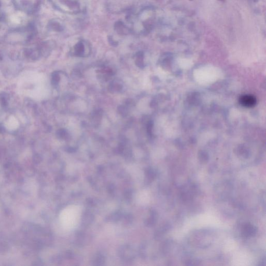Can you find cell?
Here are the masks:
<instances>
[{
	"mask_svg": "<svg viewBox=\"0 0 266 266\" xmlns=\"http://www.w3.org/2000/svg\"><path fill=\"white\" fill-rule=\"evenodd\" d=\"M81 209L78 205H71L65 208L59 215L62 227L67 230L75 229L79 224L81 216Z\"/></svg>",
	"mask_w": 266,
	"mask_h": 266,
	"instance_id": "obj_1",
	"label": "cell"
},
{
	"mask_svg": "<svg viewBox=\"0 0 266 266\" xmlns=\"http://www.w3.org/2000/svg\"><path fill=\"white\" fill-rule=\"evenodd\" d=\"M56 5L66 13L79 14L85 10L86 0H56Z\"/></svg>",
	"mask_w": 266,
	"mask_h": 266,
	"instance_id": "obj_2",
	"label": "cell"
},
{
	"mask_svg": "<svg viewBox=\"0 0 266 266\" xmlns=\"http://www.w3.org/2000/svg\"><path fill=\"white\" fill-rule=\"evenodd\" d=\"M87 48H89L88 43L85 41H81L74 46V53L77 56H83L85 55Z\"/></svg>",
	"mask_w": 266,
	"mask_h": 266,
	"instance_id": "obj_3",
	"label": "cell"
},
{
	"mask_svg": "<svg viewBox=\"0 0 266 266\" xmlns=\"http://www.w3.org/2000/svg\"><path fill=\"white\" fill-rule=\"evenodd\" d=\"M242 232L245 237H254L256 234L257 228L250 223H245L242 227Z\"/></svg>",
	"mask_w": 266,
	"mask_h": 266,
	"instance_id": "obj_4",
	"label": "cell"
},
{
	"mask_svg": "<svg viewBox=\"0 0 266 266\" xmlns=\"http://www.w3.org/2000/svg\"><path fill=\"white\" fill-rule=\"evenodd\" d=\"M240 102L243 106L252 107L256 104V100L254 97L251 95H244L240 98Z\"/></svg>",
	"mask_w": 266,
	"mask_h": 266,
	"instance_id": "obj_5",
	"label": "cell"
},
{
	"mask_svg": "<svg viewBox=\"0 0 266 266\" xmlns=\"http://www.w3.org/2000/svg\"><path fill=\"white\" fill-rule=\"evenodd\" d=\"M59 81V75H58L57 73L54 74L53 75V82L54 84L56 85V84H57V83H58Z\"/></svg>",
	"mask_w": 266,
	"mask_h": 266,
	"instance_id": "obj_6",
	"label": "cell"
},
{
	"mask_svg": "<svg viewBox=\"0 0 266 266\" xmlns=\"http://www.w3.org/2000/svg\"><path fill=\"white\" fill-rule=\"evenodd\" d=\"M219 1H225V0H219Z\"/></svg>",
	"mask_w": 266,
	"mask_h": 266,
	"instance_id": "obj_7",
	"label": "cell"
}]
</instances>
